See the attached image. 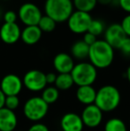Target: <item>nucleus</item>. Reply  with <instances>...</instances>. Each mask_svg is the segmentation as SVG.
<instances>
[{
  "label": "nucleus",
  "instance_id": "obj_4",
  "mask_svg": "<svg viewBox=\"0 0 130 131\" xmlns=\"http://www.w3.org/2000/svg\"><path fill=\"white\" fill-rule=\"evenodd\" d=\"M70 75L78 86H92L97 79V69L90 62H82L75 64Z\"/></svg>",
  "mask_w": 130,
  "mask_h": 131
},
{
  "label": "nucleus",
  "instance_id": "obj_7",
  "mask_svg": "<svg viewBox=\"0 0 130 131\" xmlns=\"http://www.w3.org/2000/svg\"><path fill=\"white\" fill-rule=\"evenodd\" d=\"M42 16L39 7L33 3H24L18 11V17L26 26H37Z\"/></svg>",
  "mask_w": 130,
  "mask_h": 131
},
{
  "label": "nucleus",
  "instance_id": "obj_15",
  "mask_svg": "<svg viewBox=\"0 0 130 131\" xmlns=\"http://www.w3.org/2000/svg\"><path fill=\"white\" fill-rule=\"evenodd\" d=\"M17 123V116L14 111L5 107L0 109V131H14Z\"/></svg>",
  "mask_w": 130,
  "mask_h": 131
},
{
  "label": "nucleus",
  "instance_id": "obj_35",
  "mask_svg": "<svg viewBox=\"0 0 130 131\" xmlns=\"http://www.w3.org/2000/svg\"><path fill=\"white\" fill-rule=\"evenodd\" d=\"M126 76H127V80H128V82H129V84H130V65L128 66V68H127V70Z\"/></svg>",
  "mask_w": 130,
  "mask_h": 131
},
{
  "label": "nucleus",
  "instance_id": "obj_14",
  "mask_svg": "<svg viewBox=\"0 0 130 131\" xmlns=\"http://www.w3.org/2000/svg\"><path fill=\"white\" fill-rule=\"evenodd\" d=\"M61 128L63 131H82L84 124L79 115L74 112H68L62 117Z\"/></svg>",
  "mask_w": 130,
  "mask_h": 131
},
{
  "label": "nucleus",
  "instance_id": "obj_24",
  "mask_svg": "<svg viewBox=\"0 0 130 131\" xmlns=\"http://www.w3.org/2000/svg\"><path fill=\"white\" fill-rule=\"evenodd\" d=\"M104 30H105L104 23H102L101 20L93 19L90 23V26H89V29H88V31H87V32L91 33V34L97 37V36H100L102 32H104Z\"/></svg>",
  "mask_w": 130,
  "mask_h": 131
},
{
  "label": "nucleus",
  "instance_id": "obj_25",
  "mask_svg": "<svg viewBox=\"0 0 130 131\" xmlns=\"http://www.w3.org/2000/svg\"><path fill=\"white\" fill-rule=\"evenodd\" d=\"M20 105V99L18 95H10V96H6L5 103V107L11 111L16 110Z\"/></svg>",
  "mask_w": 130,
  "mask_h": 131
},
{
  "label": "nucleus",
  "instance_id": "obj_13",
  "mask_svg": "<svg viewBox=\"0 0 130 131\" xmlns=\"http://www.w3.org/2000/svg\"><path fill=\"white\" fill-rule=\"evenodd\" d=\"M53 64L59 74L61 73H70L74 67V60L71 55L66 53H59L54 56Z\"/></svg>",
  "mask_w": 130,
  "mask_h": 131
},
{
  "label": "nucleus",
  "instance_id": "obj_9",
  "mask_svg": "<svg viewBox=\"0 0 130 131\" xmlns=\"http://www.w3.org/2000/svg\"><path fill=\"white\" fill-rule=\"evenodd\" d=\"M23 88L22 79L15 74H7L1 79L0 89L6 96L18 95Z\"/></svg>",
  "mask_w": 130,
  "mask_h": 131
},
{
  "label": "nucleus",
  "instance_id": "obj_34",
  "mask_svg": "<svg viewBox=\"0 0 130 131\" xmlns=\"http://www.w3.org/2000/svg\"><path fill=\"white\" fill-rule=\"evenodd\" d=\"M113 2V0H97V4H101L102 5H111Z\"/></svg>",
  "mask_w": 130,
  "mask_h": 131
},
{
  "label": "nucleus",
  "instance_id": "obj_28",
  "mask_svg": "<svg viewBox=\"0 0 130 131\" xmlns=\"http://www.w3.org/2000/svg\"><path fill=\"white\" fill-rule=\"evenodd\" d=\"M120 49L124 54L126 55H130V38L127 37L124 39V41L122 42V44L120 45Z\"/></svg>",
  "mask_w": 130,
  "mask_h": 131
},
{
  "label": "nucleus",
  "instance_id": "obj_12",
  "mask_svg": "<svg viewBox=\"0 0 130 131\" xmlns=\"http://www.w3.org/2000/svg\"><path fill=\"white\" fill-rule=\"evenodd\" d=\"M21 30L19 25L14 23H4L0 28V38L5 44L13 45L21 38Z\"/></svg>",
  "mask_w": 130,
  "mask_h": 131
},
{
  "label": "nucleus",
  "instance_id": "obj_18",
  "mask_svg": "<svg viewBox=\"0 0 130 131\" xmlns=\"http://www.w3.org/2000/svg\"><path fill=\"white\" fill-rule=\"evenodd\" d=\"M89 46L87 45L83 40H78L71 46V56L78 60H84L88 57Z\"/></svg>",
  "mask_w": 130,
  "mask_h": 131
},
{
  "label": "nucleus",
  "instance_id": "obj_21",
  "mask_svg": "<svg viewBox=\"0 0 130 131\" xmlns=\"http://www.w3.org/2000/svg\"><path fill=\"white\" fill-rule=\"evenodd\" d=\"M41 98L48 105L54 104L59 98V90L55 86H47L42 92Z\"/></svg>",
  "mask_w": 130,
  "mask_h": 131
},
{
  "label": "nucleus",
  "instance_id": "obj_37",
  "mask_svg": "<svg viewBox=\"0 0 130 131\" xmlns=\"http://www.w3.org/2000/svg\"><path fill=\"white\" fill-rule=\"evenodd\" d=\"M3 1H9V0H3Z\"/></svg>",
  "mask_w": 130,
  "mask_h": 131
},
{
  "label": "nucleus",
  "instance_id": "obj_10",
  "mask_svg": "<svg viewBox=\"0 0 130 131\" xmlns=\"http://www.w3.org/2000/svg\"><path fill=\"white\" fill-rule=\"evenodd\" d=\"M127 38L120 23H112L104 30V40L113 48L119 49Z\"/></svg>",
  "mask_w": 130,
  "mask_h": 131
},
{
  "label": "nucleus",
  "instance_id": "obj_1",
  "mask_svg": "<svg viewBox=\"0 0 130 131\" xmlns=\"http://www.w3.org/2000/svg\"><path fill=\"white\" fill-rule=\"evenodd\" d=\"M88 58L96 69H105L111 66L114 59V48L105 40H96L89 47Z\"/></svg>",
  "mask_w": 130,
  "mask_h": 131
},
{
  "label": "nucleus",
  "instance_id": "obj_19",
  "mask_svg": "<svg viewBox=\"0 0 130 131\" xmlns=\"http://www.w3.org/2000/svg\"><path fill=\"white\" fill-rule=\"evenodd\" d=\"M54 85L58 90H68L72 88V86L74 85V81L70 73H61L56 77Z\"/></svg>",
  "mask_w": 130,
  "mask_h": 131
},
{
  "label": "nucleus",
  "instance_id": "obj_8",
  "mask_svg": "<svg viewBox=\"0 0 130 131\" xmlns=\"http://www.w3.org/2000/svg\"><path fill=\"white\" fill-rule=\"evenodd\" d=\"M23 86L31 92L43 91L46 88L45 74L38 70H30L25 73L22 79Z\"/></svg>",
  "mask_w": 130,
  "mask_h": 131
},
{
  "label": "nucleus",
  "instance_id": "obj_11",
  "mask_svg": "<svg viewBox=\"0 0 130 131\" xmlns=\"http://www.w3.org/2000/svg\"><path fill=\"white\" fill-rule=\"evenodd\" d=\"M81 119L84 126L96 128L102 121V112L94 104L87 105L81 113Z\"/></svg>",
  "mask_w": 130,
  "mask_h": 131
},
{
  "label": "nucleus",
  "instance_id": "obj_29",
  "mask_svg": "<svg viewBox=\"0 0 130 131\" xmlns=\"http://www.w3.org/2000/svg\"><path fill=\"white\" fill-rule=\"evenodd\" d=\"M82 40H83L87 45L91 47L93 44L96 43V41L97 40V37H96L94 35L91 34V33H89V32H86L85 34H84L83 39Z\"/></svg>",
  "mask_w": 130,
  "mask_h": 131
},
{
  "label": "nucleus",
  "instance_id": "obj_16",
  "mask_svg": "<svg viewBox=\"0 0 130 131\" xmlns=\"http://www.w3.org/2000/svg\"><path fill=\"white\" fill-rule=\"evenodd\" d=\"M42 37V31L38 26H26L21 30V38L26 45L32 46L37 44Z\"/></svg>",
  "mask_w": 130,
  "mask_h": 131
},
{
  "label": "nucleus",
  "instance_id": "obj_22",
  "mask_svg": "<svg viewBox=\"0 0 130 131\" xmlns=\"http://www.w3.org/2000/svg\"><path fill=\"white\" fill-rule=\"evenodd\" d=\"M104 131H127V126L122 119L112 118L105 123Z\"/></svg>",
  "mask_w": 130,
  "mask_h": 131
},
{
  "label": "nucleus",
  "instance_id": "obj_17",
  "mask_svg": "<svg viewBox=\"0 0 130 131\" xmlns=\"http://www.w3.org/2000/svg\"><path fill=\"white\" fill-rule=\"evenodd\" d=\"M76 96L78 102L87 105L94 104L96 96V90L92 86H78L76 92Z\"/></svg>",
  "mask_w": 130,
  "mask_h": 131
},
{
  "label": "nucleus",
  "instance_id": "obj_5",
  "mask_svg": "<svg viewBox=\"0 0 130 131\" xmlns=\"http://www.w3.org/2000/svg\"><path fill=\"white\" fill-rule=\"evenodd\" d=\"M49 105L38 96H33L25 102L23 114L30 121H39L46 116Z\"/></svg>",
  "mask_w": 130,
  "mask_h": 131
},
{
  "label": "nucleus",
  "instance_id": "obj_23",
  "mask_svg": "<svg viewBox=\"0 0 130 131\" xmlns=\"http://www.w3.org/2000/svg\"><path fill=\"white\" fill-rule=\"evenodd\" d=\"M42 32H52L56 27V23L47 15H43L38 24Z\"/></svg>",
  "mask_w": 130,
  "mask_h": 131
},
{
  "label": "nucleus",
  "instance_id": "obj_27",
  "mask_svg": "<svg viewBox=\"0 0 130 131\" xmlns=\"http://www.w3.org/2000/svg\"><path fill=\"white\" fill-rule=\"evenodd\" d=\"M126 36L130 38V14H127L122 19V21L120 23Z\"/></svg>",
  "mask_w": 130,
  "mask_h": 131
},
{
  "label": "nucleus",
  "instance_id": "obj_30",
  "mask_svg": "<svg viewBox=\"0 0 130 131\" xmlns=\"http://www.w3.org/2000/svg\"><path fill=\"white\" fill-rule=\"evenodd\" d=\"M28 131H49V128L43 123H35Z\"/></svg>",
  "mask_w": 130,
  "mask_h": 131
},
{
  "label": "nucleus",
  "instance_id": "obj_32",
  "mask_svg": "<svg viewBox=\"0 0 130 131\" xmlns=\"http://www.w3.org/2000/svg\"><path fill=\"white\" fill-rule=\"evenodd\" d=\"M56 77L57 75L54 72H48L45 74V79H46L47 84H54L56 80Z\"/></svg>",
  "mask_w": 130,
  "mask_h": 131
},
{
  "label": "nucleus",
  "instance_id": "obj_39",
  "mask_svg": "<svg viewBox=\"0 0 130 131\" xmlns=\"http://www.w3.org/2000/svg\"><path fill=\"white\" fill-rule=\"evenodd\" d=\"M60 131H63V130H60Z\"/></svg>",
  "mask_w": 130,
  "mask_h": 131
},
{
  "label": "nucleus",
  "instance_id": "obj_33",
  "mask_svg": "<svg viewBox=\"0 0 130 131\" xmlns=\"http://www.w3.org/2000/svg\"><path fill=\"white\" fill-rule=\"evenodd\" d=\"M5 98H6V95H5V94L2 92V90L0 89V109L5 107Z\"/></svg>",
  "mask_w": 130,
  "mask_h": 131
},
{
  "label": "nucleus",
  "instance_id": "obj_31",
  "mask_svg": "<svg viewBox=\"0 0 130 131\" xmlns=\"http://www.w3.org/2000/svg\"><path fill=\"white\" fill-rule=\"evenodd\" d=\"M119 5L122 10L130 14V0H119Z\"/></svg>",
  "mask_w": 130,
  "mask_h": 131
},
{
  "label": "nucleus",
  "instance_id": "obj_26",
  "mask_svg": "<svg viewBox=\"0 0 130 131\" xmlns=\"http://www.w3.org/2000/svg\"><path fill=\"white\" fill-rule=\"evenodd\" d=\"M18 14L14 11L9 10L4 14V21L5 23H16Z\"/></svg>",
  "mask_w": 130,
  "mask_h": 131
},
{
  "label": "nucleus",
  "instance_id": "obj_6",
  "mask_svg": "<svg viewBox=\"0 0 130 131\" xmlns=\"http://www.w3.org/2000/svg\"><path fill=\"white\" fill-rule=\"evenodd\" d=\"M93 18L89 13L75 10L68 19V27L75 34H85L88 31Z\"/></svg>",
  "mask_w": 130,
  "mask_h": 131
},
{
  "label": "nucleus",
  "instance_id": "obj_20",
  "mask_svg": "<svg viewBox=\"0 0 130 131\" xmlns=\"http://www.w3.org/2000/svg\"><path fill=\"white\" fill-rule=\"evenodd\" d=\"M72 3L76 10L90 13L97 5V0H72Z\"/></svg>",
  "mask_w": 130,
  "mask_h": 131
},
{
  "label": "nucleus",
  "instance_id": "obj_38",
  "mask_svg": "<svg viewBox=\"0 0 130 131\" xmlns=\"http://www.w3.org/2000/svg\"><path fill=\"white\" fill-rule=\"evenodd\" d=\"M17 131H23V130H17Z\"/></svg>",
  "mask_w": 130,
  "mask_h": 131
},
{
  "label": "nucleus",
  "instance_id": "obj_2",
  "mask_svg": "<svg viewBox=\"0 0 130 131\" xmlns=\"http://www.w3.org/2000/svg\"><path fill=\"white\" fill-rule=\"evenodd\" d=\"M121 101V95L119 89L114 86L106 85L96 91L94 104L103 112H112L118 108Z\"/></svg>",
  "mask_w": 130,
  "mask_h": 131
},
{
  "label": "nucleus",
  "instance_id": "obj_36",
  "mask_svg": "<svg viewBox=\"0 0 130 131\" xmlns=\"http://www.w3.org/2000/svg\"><path fill=\"white\" fill-rule=\"evenodd\" d=\"M1 15H2V12H1V9H0V18H1Z\"/></svg>",
  "mask_w": 130,
  "mask_h": 131
},
{
  "label": "nucleus",
  "instance_id": "obj_3",
  "mask_svg": "<svg viewBox=\"0 0 130 131\" xmlns=\"http://www.w3.org/2000/svg\"><path fill=\"white\" fill-rule=\"evenodd\" d=\"M44 8L45 15L56 23L67 21L74 11L72 0H45Z\"/></svg>",
  "mask_w": 130,
  "mask_h": 131
}]
</instances>
